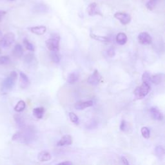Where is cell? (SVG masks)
Listing matches in <instances>:
<instances>
[{
  "mask_svg": "<svg viewBox=\"0 0 165 165\" xmlns=\"http://www.w3.org/2000/svg\"><path fill=\"white\" fill-rule=\"evenodd\" d=\"M106 54L108 55V56L110 58H113L115 55H116V52H115V49L114 47H111L109 48L107 51H106Z\"/></svg>",
  "mask_w": 165,
  "mask_h": 165,
  "instance_id": "1f68e13d",
  "label": "cell"
},
{
  "mask_svg": "<svg viewBox=\"0 0 165 165\" xmlns=\"http://www.w3.org/2000/svg\"><path fill=\"white\" fill-rule=\"evenodd\" d=\"M15 41V35L13 32H8L5 34L0 39V47L4 49L8 48L13 45Z\"/></svg>",
  "mask_w": 165,
  "mask_h": 165,
  "instance_id": "277c9868",
  "label": "cell"
},
{
  "mask_svg": "<svg viewBox=\"0 0 165 165\" xmlns=\"http://www.w3.org/2000/svg\"><path fill=\"white\" fill-rule=\"evenodd\" d=\"M114 18L118 19L123 25H128L131 19L130 15L125 13H116L114 14Z\"/></svg>",
  "mask_w": 165,
  "mask_h": 165,
  "instance_id": "8992f818",
  "label": "cell"
},
{
  "mask_svg": "<svg viewBox=\"0 0 165 165\" xmlns=\"http://www.w3.org/2000/svg\"><path fill=\"white\" fill-rule=\"evenodd\" d=\"M93 105H94V102L92 100L86 101H80L75 104L74 107L76 110L82 111V110H84L86 108L91 107L92 106H93Z\"/></svg>",
  "mask_w": 165,
  "mask_h": 165,
  "instance_id": "4fadbf2b",
  "label": "cell"
},
{
  "mask_svg": "<svg viewBox=\"0 0 165 165\" xmlns=\"http://www.w3.org/2000/svg\"><path fill=\"white\" fill-rule=\"evenodd\" d=\"M80 79V75L78 74L75 72H72L69 74L67 77V83L70 84H74L76 82H78Z\"/></svg>",
  "mask_w": 165,
  "mask_h": 165,
  "instance_id": "d6986e66",
  "label": "cell"
},
{
  "mask_svg": "<svg viewBox=\"0 0 165 165\" xmlns=\"http://www.w3.org/2000/svg\"><path fill=\"white\" fill-rule=\"evenodd\" d=\"M142 82L147 83L150 84L151 83V75L150 72L145 71L142 75Z\"/></svg>",
  "mask_w": 165,
  "mask_h": 165,
  "instance_id": "83f0119b",
  "label": "cell"
},
{
  "mask_svg": "<svg viewBox=\"0 0 165 165\" xmlns=\"http://www.w3.org/2000/svg\"><path fill=\"white\" fill-rule=\"evenodd\" d=\"M73 142L72 137L70 135H65L61 137V139L57 143L58 147H64L71 145Z\"/></svg>",
  "mask_w": 165,
  "mask_h": 165,
  "instance_id": "30bf717a",
  "label": "cell"
},
{
  "mask_svg": "<svg viewBox=\"0 0 165 165\" xmlns=\"http://www.w3.org/2000/svg\"><path fill=\"white\" fill-rule=\"evenodd\" d=\"M10 58L7 56H0V65L3 64H8L10 63Z\"/></svg>",
  "mask_w": 165,
  "mask_h": 165,
  "instance_id": "f546056e",
  "label": "cell"
},
{
  "mask_svg": "<svg viewBox=\"0 0 165 165\" xmlns=\"http://www.w3.org/2000/svg\"><path fill=\"white\" fill-rule=\"evenodd\" d=\"M50 59L55 63H59L61 60V56L59 52H50Z\"/></svg>",
  "mask_w": 165,
  "mask_h": 165,
  "instance_id": "603a6c76",
  "label": "cell"
},
{
  "mask_svg": "<svg viewBox=\"0 0 165 165\" xmlns=\"http://www.w3.org/2000/svg\"><path fill=\"white\" fill-rule=\"evenodd\" d=\"M69 118L71 121V122L78 125L79 123V118L75 114L74 112H70L69 113Z\"/></svg>",
  "mask_w": 165,
  "mask_h": 165,
  "instance_id": "f1b7e54d",
  "label": "cell"
},
{
  "mask_svg": "<svg viewBox=\"0 0 165 165\" xmlns=\"http://www.w3.org/2000/svg\"><path fill=\"white\" fill-rule=\"evenodd\" d=\"M90 37L96 41H99L100 42H109L110 41V39L109 38L106 37V36H97L95 34H93V33H91L90 34Z\"/></svg>",
  "mask_w": 165,
  "mask_h": 165,
  "instance_id": "7402d4cb",
  "label": "cell"
},
{
  "mask_svg": "<svg viewBox=\"0 0 165 165\" xmlns=\"http://www.w3.org/2000/svg\"><path fill=\"white\" fill-rule=\"evenodd\" d=\"M150 89V84L142 82L140 86H138L136 88V89L134 91L135 100H141V99L145 97L148 94Z\"/></svg>",
  "mask_w": 165,
  "mask_h": 165,
  "instance_id": "6da1fadb",
  "label": "cell"
},
{
  "mask_svg": "<svg viewBox=\"0 0 165 165\" xmlns=\"http://www.w3.org/2000/svg\"><path fill=\"white\" fill-rule=\"evenodd\" d=\"M23 47H22L20 44H16V45L14 46V48L13 50V56L15 58H20L23 55Z\"/></svg>",
  "mask_w": 165,
  "mask_h": 165,
  "instance_id": "2e32d148",
  "label": "cell"
},
{
  "mask_svg": "<svg viewBox=\"0 0 165 165\" xmlns=\"http://www.w3.org/2000/svg\"><path fill=\"white\" fill-rule=\"evenodd\" d=\"M28 30L38 36H41L43 35L44 34H45V32H47V27L43 25H40V26H36V27H32L28 28Z\"/></svg>",
  "mask_w": 165,
  "mask_h": 165,
  "instance_id": "7c38bea8",
  "label": "cell"
},
{
  "mask_svg": "<svg viewBox=\"0 0 165 165\" xmlns=\"http://www.w3.org/2000/svg\"><path fill=\"white\" fill-rule=\"evenodd\" d=\"M45 110L43 107H37L34 108L33 110V115L34 116L38 119H41L43 118L44 114H45Z\"/></svg>",
  "mask_w": 165,
  "mask_h": 165,
  "instance_id": "ac0fdd59",
  "label": "cell"
},
{
  "mask_svg": "<svg viewBox=\"0 0 165 165\" xmlns=\"http://www.w3.org/2000/svg\"><path fill=\"white\" fill-rule=\"evenodd\" d=\"M19 85L21 89H27L30 85V80L28 76L23 72L19 73Z\"/></svg>",
  "mask_w": 165,
  "mask_h": 165,
  "instance_id": "9c48e42d",
  "label": "cell"
},
{
  "mask_svg": "<svg viewBox=\"0 0 165 165\" xmlns=\"http://www.w3.org/2000/svg\"><path fill=\"white\" fill-rule=\"evenodd\" d=\"M10 1H14V0H10Z\"/></svg>",
  "mask_w": 165,
  "mask_h": 165,
  "instance_id": "74e56055",
  "label": "cell"
},
{
  "mask_svg": "<svg viewBox=\"0 0 165 165\" xmlns=\"http://www.w3.org/2000/svg\"><path fill=\"white\" fill-rule=\"evenodd\" d=\"M25 108H26L25 102L23 100H20L17 103V104L14 106V111L17 112H21L24 111Z\"/></svg>",
  "mask_w": 165,
  "mask_h": 165,
  "instance_id": "44dd1931",
  "label": "cell"
},
{
  "mask_svg": "<svg viewBox=\"0 0 165 165\" xmlns=\"http://www.w3.org/2000/svg\"><path fill=\"white\" fill-rule=\"evenodd\" d=\"M14 120H15L16 124L18 125V127L19 128L23 129V128L25 127V123H24V121L23 118H22V117L18 114H16L14 115Z\"/></svg>",
  "mask_w": 165,
  "mask_h": 165,
  "instance_id": "d4e9b609",
  "label": "cell"
},
{
  "mask_svg": "<svg viewBox=\"0 0 165 165\" xmlns=\"http://www.w3.org/2000/svg\"><path fill=\"white\" fill-rule=\"evenodd\" d=\"M119 128H120V130L122 131H126L128 130V123L125 120H122Z\"/></svg>",
  "mask_w": 165,
  "mask_h": 165,
  "instance_id": "4dcf8cb0",
  "label": "cell"
},
{
  "mask_svg": "<svg viewBox=\"0 0 165 165\" xmlns=\"http://www.w3.org/2000/svg\"><path fill=\"white\" fill-rule=\"evenodd\" d=\"M23 42L24 44V46L27 50H28L29 51H32V52H34L35 50V47H34V45H33L32 43H30L27 39L25 38L23 41Z\"/></svg>",
  "mask_w": 165,
  "mask_h": 165,
  "instance_id": "484cf974",
  "label": "cell"
},
{
  "mask_svg": "<svg viewBox=\"0 0 165 165\" xmlns=\"http://www.w3.org/2000/svg\"><path fill=\"white\" fill-rule=\"evenodd\" d=\"M160 0H149L146 4V7L149 10H153L156 8Z\"/></svg>",
  "mask_w": 165,
  "mask_h": 165,
  "instance_id": "cb8c5ba5",
  "label": "cell"
},
{
  "mask_svg": "<svg viewBox=\"0 0 165 165\" xmlns=\"http://www.w3.org/2000/svg\"><path fill=\"white\" fill-rule=\"evenodd\" d=\"M101 80V75L97 70H95L94 72L89 77L87 82L93 86H97Z\"/></svg>",
  "mask_w": 165,
  "mask_h": 165,
  "instance_id": "52a82bcc",
  "label": "cell"
},
{
  "mask_svg": "<svg viewBox=\"0 0 165 165\" xmlns=\"http://www.w3.org/2000/svg\"><path fill=\"white\" fill-rule=\"evenodd\" d=\"M59 42L60 37L57 34H54L51 38L45 41L46 47L50 52L59 51Z\"/></svg>",
  "mask_w": 165,
  "mask_h": 165,
  "instance_id": "3957f363",
  "label": "cell"
},
{
  "mask_svg": "<svg viewBox=\"0 0 165 165\" xmlns=\"http://www.w3.org/2000/svg\"><path fill=\"white\" fill-rule=\"evenodd\" d=\"M3 33H2V30H0V39H1L2 38H3Z\"/></svg>",
  "mask_w": 165,
  "mask_h": 165,
  "instance_id": "d590c367",
  "label": "cell"
},
{
  "mask_svg": "<svg viewBox=\"0 0 165 165\" xmlns=\"http://www.w3.org/2000/svg\"><path fill=\"white\" fill-rule=\"evenodd\" d=\"M121 161L124 165H129V162L125 157H124V156L121 157Z\"/></svg>",
  "mask_w": 165,
  "mask_h": 165,
  "instance_id": "836d02e7",
  "label": "cell"
},
{
  "mask_svg": "<svg viewBox=\"0 0 165 165\" xmlns=\"http://www.w3.org/2000/svg\"><path fill=\"white\" fill-rule=\"evenodd\" d=\"M150 113L153 119L157 121H162L163 119V114L157 107L153 106L150 108Z\"/></svg>",
  "mask_w": 165,
  "mask_h": 165,
  "instance_id": "8fae6325",
  "label": "cell"
},
{
  "mask_svg": "<svg viewBox=\"0 0 165 165\" xmlns=\"http://www.w3.org/2000/svg\"><path fill=\"white\" fill-rule=\"evenodd\" d=\"M6 14V12L5 11H0V22L2 21V20L3 19V16Z\"/></svg>",
  "mask_w": 165,
  "mask_h": 165,
  "instance_id": "e575fe53",
  "label": "cell"
},
{
  "mask_svg": "<svg viewBox=\"0 0 165 165\" xmlns=\"http://www.w3.org/2000/svg\"><path fill=\"white\" fill-rule=\"evenodd\" d=\"M154 153L156 157L161 159L164 156V149L162 146L159 145L154 148Z\"/></svg>",
  "mask_w": 165,
  "mask_h": 165,
  "instance_id": "ffe728a7",
  "label": "cell"
},
{
  "mask_svg": "<svg viewBox=\"0 0 165 165\" xmlns=\"http://www.w3.org/2000/svg\"><path fill=\"white\" fill-rule=\"evenodd\" d=\"M18 79V74L15 71L11 72L9 75L3 80L2 83V89L8 91L12 90L14 86Z\"/></svg>",
  "mask_w": 165,
  "mask_h": 165,
  "instance_id": "7a4b0ae2",
  "label": "cell"
},
{
  "mask_svg": "<svg viewBox=\"0 0 165 165\" xmlns=\"http://www.w3.org/2000/svg\"><path fill=\"white\" fill-rule=\"evenodd\" d=\"M86 10H87L88 14L90 16H103V14L97 8V4L95 2L90 3L89 5V7H88Z\"/></svg>",
  "mask_w": 165,
  "mask_h": 165,
  "instance_id": "ba28073f",
  "label": "cell"
},
{
  "mask_svg": "<svg viewBox=\"0 0 165 165\" xmlns=\"http://www.w3.org/2000/svg\"><path fill=\"white\" fill-rule=\"evenodd\" d=\"M56 165H73V163L71 161H63L57 164Z\"/></svg>",
  "mask_w": 165,
  "mask_h": 165,
  "instance_id": "d6a6232c",
  "label": "cell"
},
{
  "mask_svg": "<svg viewBox=\"0 0 165 165\" xmlns=\"http://www.w3.org/2000/svg\"><path fill=\"white\" fill-rule=\"evenodd\" d=\"M164 80V74L159 73L151 76V83L155 85H159Z\"/></svg>",
  "mask_w": 165,
  "mask_h": 165,
  "instance_id": "e0dca14e",
  "label": "cell"
},
{
  "mask_svg": "<svg viewBox=\"0 0 165 165\" xmlns=\"http://www.w3.org/2000/svg\"><path fill=\"white\" fill-rule=\"evenodd\" d=\"M141 134L145 139H149L150 137V131L148 128L146 127V126H143L142 127L141 130Z\"/></svg>",
  "mask_w": 165,
  "mask_h": 165,
  "instance_id": "4316f807",
  "label": "cell"
},
{
  "mask_svg": "<svg viewBox=\"0 0 165 165\" xmlns=\"http://www.w3.org/2000/svg\"><path fill=\"white\" fill-rule=\"evenodd\" d=\"M116 40L118 45H124L128 41V38L124 32H119L116 36Z\"/></svg>",
  "mask_w": 165,
  "mask_h": 165,
  "instance_id": "9a60e30c",
  "label": "cell"
},
{
  "mask_svg": "<svg viewBox=\"0 0 165 165\" xmlns=\"http://www.w3.org/2000/svg\"><path fill=\"white\" fill-rule=\"evenodd\" d=\"M51 159H52V156L47 151H41L38 155V159L40 162L49 161L51 160Z\"/></svg>",
  "mask_w": 165,
  "mask_h": 165,
  "instance_id": "5bb4252c",
  "label": "cell"
},
{
  "mask_svg": "<svg viewBox=\"0 0 165 165\" xmlns=\"http://www.w3.org/2000/svg\"><path fill=\"white\" fill-rule=\"evenodd\" d=\"M1 53H2V49H1V48H0V54Z\"/></svg>",
  "mask_w": 165,
  "mask_h": 165,
  "instance_id": "8d00e7d4",
  "label": "cell"
},
{
  "mask_svg": "<svg viewBox=\"0 0 165 165\" xmlns=\"http://www.w3.org/2000/svg\"><path fill=\"white\" fill-rule=\"evenodd\" d=\"M138 41L141 45H148L152 42V38L147 32H141L137 36Z\"/></svg>",
  "mask_w": 165,
  "mask_h": 165,
  "instance_id": "5b68a950",
  "label": "cell"
}]
</instances>
